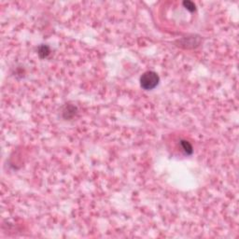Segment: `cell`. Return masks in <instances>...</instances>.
Returning <instances> with one entry per match:
<instances>
[{
  "instance_id": "cell-2",
  "label": "cell",
  "mask_w": 239,
  "mask_h": 239,
  "mask_svg": "<svg viewBox=\"0 0 239 239\" xmlns=\"http://www.w3.org/2000/svg\"><path fill=\"white\" fill-rule=\"evenodd\" d=\"M50 54V48L46 45H42L38 48V55L41 58H46Z\"/></svg>"
},
{
  "instance_id": "cell-1",
  "label": "cell",
  "mask_w": 239,
  "mask_h": 239,
  "mask_svg": "<svg viewBox=\"0 0 239 239\" xmlns=\"http://www.w3.org/2000/svg\"><path fill=\"white\" fill-rule=\"evenodd\" d=\"M160 82V78L157 73L153 71L145 72L140 78V85L145 90H152L154 89Z\"/></svg>"
},
{
  "instance_id": "cell-4",
  "label": "cell",
  "mask_w": 239,
  "mask_h": 239,
  "mask_svg": "<svg viewBox=\"0 0 239 239\" xmlns=\"http://www.w3.org/2000/svg\"><path fill=\"white\" fill-rule=\"evenodd\" d=\"M183 6L185 7L186 9H188V10L191 11V12H192V11L195 10V5H194V3L192 2V1H184V2H183Z\"/></svg>"
},
{
  "instance_id": "cell-3",
  "label": "cell",
  "mask_w": 239,
  "mask_h": 239,
  "mask_svg": "<svg viewBox=\"0 0 239 239\" xmlns=\"http://www.w3.org/2000/svg\"><path fill=\"white\" fill-rule=\"evenodd\" d=\"M180 145H181L182 149L184 150V151H185L187 154H192V145H191L188 141L181 140Z\"/></svg>"
}]
</instances>
